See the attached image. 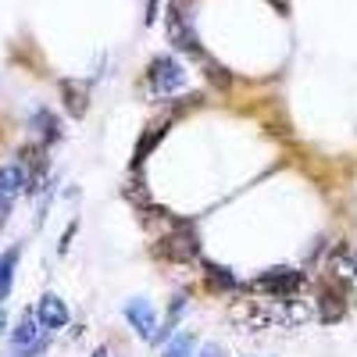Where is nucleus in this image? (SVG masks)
Segmentation results:
<instances>
[{
	"label": "nucleus",
	"mask_w": 357,
	"mask_h": 357,
	"mask_svg": "<svg viewBox=\"0 0 357 357\" xmlns=\"http://www.w3.org/2000/svg\"><path fill=\"white\" fill-rule=\"evenodd\" d=\"M146 86H151L154 97H172L186 86V72L175 57H154L151 72H146Z\"/></svg>",
	"instance_id": "f257e3e1"
},
{
	"label": "nucleus",
	"mask_w": 357,
	"mask_h": 357,
	"mask_svg": "<svg viewBox=\"0 0 357 357\" xmlns=\"http://www.w3.org/2000/svg\"><path fill=\"white\" fill-rule=\"evenodd\" d=\"M301 286V272H293V268H268L264 275L254 279V289L261 293H275V296H286L289 289Z\"/></svg>",
	"instance_id": "f03ea898"
},
{
	"label": "nucleus",
	"mask_w": 357,
	"mask_h": 357,
	"mask_svg": "<svg viewBox=\"0 0 357 357\" xmlns=\"http://www.w3.org/2000/svg\"><path fill=\"white\" fill-rule=\"evenodd\" d=\"M168 40L178 47V50H190V54H200V43H197V33L190 18L178 11V8H168Z\"/></svg>",
	"instance_id": "7ed1b4c3"
},
{
	"label": "nucleus",
	"mask_w": 357,
	"mask_h": 357,
	"mask_svg": "<svg viewBox=\"0 0 357 357\" xmlns=\"http://www.w3.org/2000/svg\"><path fill=\"white\" fill-rule=\"evenodd\" d=\"M36 321L43 325L47 333L65 329V325H68V307H65L61 296H57V293H47L43 301H40V307H36Z\"/></svg>",
	"instance_id": "20e7f679"
},
{
	"label": "nucleus",
	"mask_w": 357,
	"mask_h": 357,
	"mask_svg": "<svg viewBox=\"0 0 357 357\" xmlns=\"http://www.w3.org/2000/svg\"><path fill=\"white\" fill-rule=\"evenodd\" d=\"M126 318L132 321V329H136L143 340H154V336H158V314H154L151 301H129V304H126Z\"/></svg>",
	"instance_id": "39448f33"
},
{
	"label": "nucleus",
	"mask_w": 357,
	"mask_h": 357,
	"mask_svg": "<svg viewBox=\"0 0 357 357\" xmlns=\"http://www.w3.org/2000/svg\"><path fill=\"white\" fill-rule=\"evenodd\" d=\"M25 190V172L22 165H4L0 168V200H11Z\"/></svg>",
	"instance_id": "423d86ee"
},
{
	"label": "nucleus",
	"mask_w": 357,
	"mask_h": 357,
	"mask_svg": "<svg viewBox=\"0 0 357 357\" xmlns=\"http://www.w3.org/2000/svg\"><path fill=\"white\" fill-rule=\"evenodd\" d=\"M18 247H8L4 254H0V304L8 301L11 293V282H15V268H18Z\"/></svg>",
	"instance_id": "0eeeda50"
},
{
	"label": "nucleus",
	"mask_w": 357,
	"mask_h": 357,
	"mask_svg": "<svg viewBox=\"0 0 357 357\" xmlns=\"http://www.w3.org/2000/svg\"><path fill=\"white\" fill-rule=\"evenodd\" d=\"M33 126L40 129V136H43V143H54V139H61V122L47 111V107H40L36 114H33Z\"/></svg>",
	"instance_id": "6e6552de"
},
{
	"label": "nucleus",
	"mask_w": 357,
	"mask_h": 357,
	"mask_svg": "<svg viewBox=\"0 0 357 357\" xmlns=\"http://www.w3.org/2000/svg\"><path fill=\"white\" fill-rule=\"evenodd\" d=\"M168 126H172V118H161V122H154V126H151L146 139H139V143H136V165H139V161H143L146 154H151L154 146H158V139L165 136V129H168Z\"/></svg>",
	"instance_id": "1a4fd4ad"
},
{
	"label": "nucleus",
	"mask_w": 357,
	"mask_h": 357,
	"mask_svg": "<svg viewBox=\"0 0 357 357\" xmlns=\"http://www.w3.org/2000/svg\"><path fill=\"white\" fill-rule=\"evenodd\" d=\"M36 325H40V321H36V314H33V311H25V314H22V321H18V329L11 333V343H15V347H29V343L36 340V333H40Z\"/></svg>",
	"instance_id": "9d476101"
},
{
	"label": "nucleus",
	"mask_w": 357,
	"mask_h": 357,
	"mask_svg": "<svg viewBox=\"0 0 357 357\" xmlns=\"http://www.w3.org/2000/svg\"><path fill=\"white\" fill-rule=\"evenodd\" d=\"M193 347H197L193 333H178V336L165 347V354H161V357H193Z\"/></svg>",
	"instance_id": "9b49d317"
},
{
	"label": "nucleus",
	"mask_w": 357,
	"mask_h": 357,
	"mask_svg": "<svg viewBox=\"0 0 357 357\" xmlns=\"http://www.w3.org/2000/svg\"><path fill=\"white\" fill-rule=\"evenodd\" d=\"M61 93L68 97V111H72V114H86V104H89V100L82 97V89H79L75 82H61Z\"/></svg>",
	"instance_id": "f8f14e48"
},
{
	"label": "nucleus",
	"mask_w": 357,
	"mask_h": 357,
	"mask_svg": "<svg viewBox=\"0 0 357 357\" xmlns=\"http://www.w3.org/2000/svg\"><path fill=\"white\" fill-rule=\"evenodd\" d=\"M207 268V279H211L215 286H232L236 279H232V272H225V268H218V264H204Z\"/></svg>",
	"instance_id": "ddd939ff"
},
{
	"label": "nucleus",
	"mask_w": 357,
	"mask_h": 357,
	"mask_svg": "<svg viewBox=\"0 0 357 357\" xmlns=\"http://www.w3.org/2000/svg\"><path fill=\"white\" fill-rule=\"evenodd\" d=\"M197 357H225V350L218 347V343H207V347H200V354Z\"/></svg>",
	"instance_id": "4468645a"
},
{
	"label": "nucleus",
	"mask_w": 357,
	"mask_h": 357,
	"mask_svg": "<svg viewBox=\"0 0 357 357\" xmlns=\"http://www.w3.org/2000/svg\"><path fill=\"white\" fill-rule=\"evenodd\" d=\"M8 215H11V200H0V229L8 225Z\"/></svg>",
	"instance_id": "2eb2a0df"
},
{
	"label": "nucleus",
	"mask_w": 357,
	"mask_h": 357,
	"mask_svg": "<svg viewBox=\"0 0 357 357\" xmlns=\"http://www.w3.org/2000/svg\"><path fill=\"white\" fill-rule=\"evenodd\" d=\"M4 325H8V318H4V311H0V333H4Z\"/></svg>",
	"instance_id": "dca6fc26"
}]
</instances>
